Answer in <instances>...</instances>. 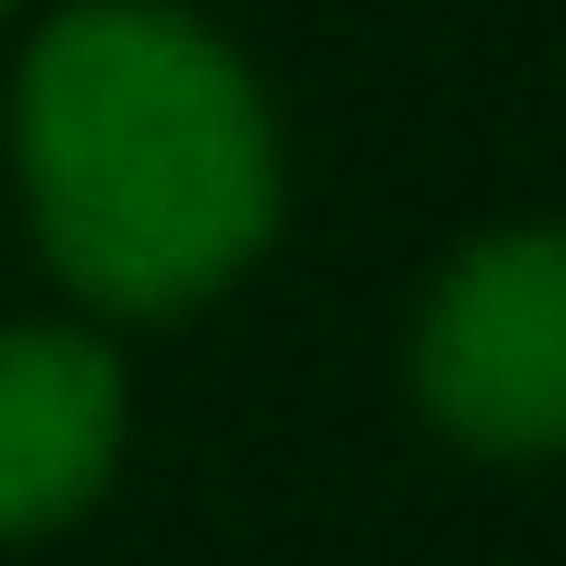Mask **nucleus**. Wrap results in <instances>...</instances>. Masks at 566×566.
<instances>
[{"label":"nucleus","instance_id":"1","mask_svg":"<svg viewBox=\"0 0 566 566\" xmlns=\"http://www.w3.org/2000/svg\"><path fill=\"white\" fill-rule=\"evenodd\" d=\"M34 244L101 312H189L277 222V134L222 34L156 0H78L12 78Z\"/></svg>","mask_w":566,"mask_h":566},{"label":"nucleus","instance_id":"2","mask_svg":"<svg viewBox=\"0 0 566 566\" xmlns=\"http://www.w3.org/2000/svg\"><path fill=\"white\" fill-rule=\"evenodd\" d=\"M422 411L478 455H555L566 444V222L489 233L444 266L411 334Z\"/></svg>","mask_w":566,"mask_h":566},{"label":"nucleus","instance_id":"3","mask_svg":"<svg viewBox=\"0 0 566 566\" xmlns=\"http://www.w3.org/2000/svg\"><path fill=\"white\" fill-rule=\"evenodd\" d=\"M123 455V367L101 334L12 323L0 334V544L56 533L112 489Z\"/></svg>","mask_w":566,"mask_h":566}]
</instances>
